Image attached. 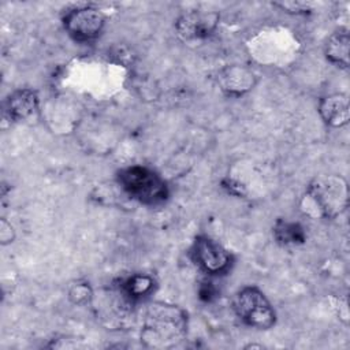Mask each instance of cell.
<instances>
[{
	"mask_svg": "<svg viewBox=\"0 0 350 350\" xmlns=\"http://www.w3.org/2000/svg\"><path fill=\"white\" fill-rule=\"evenodd\" d=\"M187 332V316L183 309L165 302H150L141 317L139 336L146 347L171 349L180 343Z\"/></svg>",
	"mask_w": 350,
	"mask_h": 350,
	"instance_id": "1",
	"label": "cell"
},
{
	"mask_svg": "<svg viewBox=\"0 0 350 350\" xmlns=\"http://www.w3.org/2000/svg\"><path fill=\"white\" fill-rule=\"evenodd\" d=\"M306 201L314 215L334 219L346 211L349 204V186L343 176L327 174L316 176L306 189Z\"/></svg>",
	"mask_w": 350,
	"mask_h": 350,
	"instance_id": "2",
	"label": "cell"
},
{
	"mask_svg": "<svg viewBox=\"0 0 350 350\" xmlns=\"http://www.w3.org/2000/svg\"><path fill=\"white\" fill-rule=\"evenodd\" d=\"M118 182L133 200L145 205L160 204L168 196L164 180L154 171L142 165H131L120 170Z\"/></svg>",
	"mask_w": 350,
	"mask_h": 350,
	"instance_id": "3",
	"label": "cell"
},
{
	"mask_svg": "<svg viewBox=\"0 0 350 350\" xmlns=\"http://www.w3.org/2000/svg\"><path fill=\"white\" fill-rule=\"evenodd\" d=\"M234 310L246 325L257 329H269L276 321L272 304L265 294L254 286H246L235 294Z\"/></svg>",
	"mask_w": 350,
	"mask_h": 350,
	"instance_id": "4",
	"label": "cell"
},
{
	"mask_svg": "<svg viewBox=\"0 0 350 350\" xmlns=\"http://www.w3.org/2000/svg\"><path fill=\"white\" fill-rule=\"evenodd\" d=\"M105 15L93 5L75 7L63 16V26L68 36L78 42L96 40L105 27Z\"/></svg>",
	"mask_w": 350,
	"mask_h": 350,
	"instance_id": "5",
	"label": "cell"
},
{
	"mask_svg": "<svg viewBox=\"0 0 350 350\" xmlns=\"http://www.w3.org/2000/svg\"><path fill=\"white\" fill-rule=\"evenodd\" d=\"M219 18V14L215 11H186L176 19L175 30L183 41L202 40L216 30Z\"/></svg>",
	"mask_w": 350,
	"mask_h": 350,
	"instance_id": "6",
	"label": "cell"
},
{
	"mask_svg": "<svg viewBox=\"0 0 350 350\" xmlns=\"http://www.w3.org/2000/svg\"><path fill=\"white\" fill-rule=\"evenodd\" d=\"M194 258L208 273H223L230 268V253L216 241L208 237H198L194 243Z\"/></svg>",
	"mask_w": 350,
	"mask_h": 350,
	"instance_id": "7",
	"label": "cell"
},
{
	"mask_svg": "<svg viewBox=\"0 0 350 350\" xmlns=\"http://www.w3.org/2000/svg\"><path fill=\"white\" fill-rule=\"evenodd\" d=\"M217 83L226 94L241 96L253 89L256 83V75L246 66L232 64L224 67L219 72Z\"/></svg>",
	"mask_w": 350,
	"mask_h": 350,
	"instance_id": "8",
	"label": "cell"
},
{
	"mask_svg": "<svg viewBox=\"0 0 350 350\" xmlns=\"http://www.w3.org/2000/svg\"><path fill=\"white\" fill-rule=\"evenodd\" d=\"M40 98L36 90L23 88L12 92L4 104V112L12 122H23L31 118L38 109Z\"/></svg>",
	"mask_w": 350,
	"mask_h": 350,
	"instance_id": "9",
	"label": "cell"
},
{
	"mask_svg": "<svg viewBox=\"0 0 350 350\" xmlns=\"http://www.w3.org/2000/svg\"><path fill=\"white\" fill-rule=\"evenodd\" d=\"M319 113L325 124L342 127L350 120L349 97L345 93H332L319 101Z\"/></svg>",
	"mask_w": 350,
	"mask_h": 350,
	"instance_id": "10",
	"label": "cell"
},
{
	"mask_svg": "<svg viewBox=\"0 0 350 350\" xmlns=\"http://www.w3.org/2000/svg\"><path fill=\"white\" fill-rule=\"evenodd\" d=\"M349 45L350 37L346 30L332 33L324 44V55L332 64L347 68L349 67Z\"/></svg>",
	"mask_w": 350,
	"mask_h": 350,
	"instance_id": "11",
	"label": "cell"
},
{
	"mask_svg": "<svg viewBox=\"0 0 350 350\" xmlns=\"http://www.w3.org/2000/svg\"><path fill=\"white\" fill-rule=\"evenodd\" d=\"M120 287L133 301H137L153 291L154 279L148 273H134L122 282Z\"/></svg>",
	"mask_w": 350,
	"mask_h": 350,
	"instance_id": "12",
	"label": "cell"
},
{
	"mask_svg": "<svg viewBox=\"0 0 350 350\" xmlns=\"http://www.w3.org/2000/svg\"><path fill=\"white\" fill-rule=\"evenodd\" d=\"M273 235L278 242L283 245H295L305 241L304 228L298 223H288L279 220L273 228Z\"/></svg>",
	"mask_w": 350,
	"mask_h": 350,
	"instance_id": "13",
	"label": "cell"
},
{
	"mask_svg": "<svg viewBox=\"0 0 350 350\" xmlns=\"http://www.w3.org/2000/svg\"><path fill=\"white\" fill-rule=\"evenodd\" d=\"M67 293H68L70 301L78 306L92 304L93 297H94V291H93L92 286L86 280H82V279H78V280H74L72 283H70Z\"/></svg>",
	"mask_w": 350,
	"mask_h": 350,
	"instance_id": "14",
	"label": "cell"
},
{
	"mask_svg": "<svg viewBox=\"0 0 350 350\" xmlns=\"http://www.w3.org/2000/svg\"><path fill=\"white\" fill-rule=\"evenodd\" d=\"M276 7H280L283 11L290 14H305L310 11V4L305 1H282L275 3Z\"/></svg>",
	"mask_w": 350,
	"mask_h": 350,
	"instance_id": "15",
	"label": "cell"
},
{
	"mask_svg": "<svg viewBox=\"0 0 350 350\" xmlns=\"http://www.w3.org/2000/svg\"><path fill=\"white\" fill-rule=\"evenodd\" d=\"M15 239V230L11 223L4 217L0 220V242L1 245H8Z\"/></svg>",
	"mask_w": 350,
	"mask_h": 350,
	"instance_id": "16",
	"label": "cell"
}]
</instances>
